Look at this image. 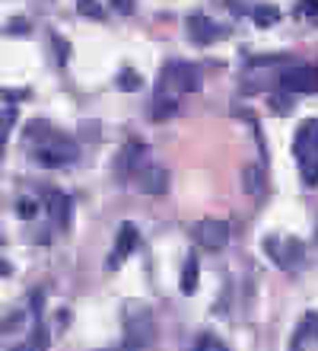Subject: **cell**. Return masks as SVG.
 <instances>
[{"label": "cell", "instance_id": "11", "mask_svg": "<svg viewBox=\"0 0 318 351\" xmlns=\"http://www.w3.org/2000/svg\"><path fill=\"white\" fill-rule=\"evenodd\" d=\"M290 348H318V313L309 310V313L300 319V326L293 329V339H290Z\"/></svg>", "mask_w": 318, "mask_h": 351}, {"label": "cell", "instance_id": "16", "mask_svg": "<svg viewBox=\"0 0 318 351\" xmlns=\"http://www.w3.org/2000/svg\"><path fill=\"white\" fill-rule=\"evenodd\" d=\"M19 119V112L10 106V109L0 112V160H3V150H7V138H10V131H13V125H16Z\"/></svg>", "mask_w": 318, "mask_h": 351}, {"label": "cell", "instance_id": "27", "mask_svg": "<svg viewBox=\"0 0 318 351\" xmlns=\"http://www.w3.org/2000/svg\"><path fill=\"white\" fill-rule=\"evenodd\" d=\"M3 275H10V265H7L3 259H0V278H3Z\"/></svg>", "mask_w": 318, "mask_h": 351}, {"label": "cell", "instance_id": "1", "mask_svg": "<svg viewBox=\"0 0 318 351\" xmlns=\"http://www.w3.org/2000/svg\"><path fill=\"white\" fill-rule=\"evenodd\" d=\"M293 157L300 160L302 182L309 185V189H315L318 185V119H306L300 128H296Z\"/></svg>", "mask_w": 318, "mask_h": 351}, {"label": "cell", "instance_id": "2", "mask_svg": "<svg viewBox=\"0 0 318 351\" xmlns=\"http://www.w3.org/2000/svg\"><path fill=\"white\" fill-rule=\"evenodd\" d=\"M32 157H36L38 167L45 169H57V167H70L73 160L80 157V147L73 144L70 138H64V134H42L38 141V147L32 150Z\"/></svg>", "mask_w": 318, "mask_h": 351}, {"label": "cell", "instance_id": "7", "mask_svg": "<svg viewBox=\"0 0 318 351\" xmlns=\"http://www.w3.org/2000/svg\"><path fill=\"white\" fill-rule=\"evenodd\" d=\"M280 86L287 93H318V71L309 64H293L280 74Z\"/></svg>", "mask_w": 318, "mask_h": 351}, {"label": "cell", "instance_id": "9", "mask_svg": "<svg viewBox=\"0 0 318 351\" xmlns=\"http://www.w3.org/2000/svg\"><path fill=\"white\" fill-rule=\"evenodd\" d=\"M264 252H271L274 262L280 268H293L302 262V246L296 240L280 243V240H274V237H267V240H264Z\"/></svg>", "mask_w": 318, "mask_h": 351}, {"label": "cell", "instance_id": "8", "mask_svg": "<svg viewBox=\"0 0 318 351\" xmlns=\"http://www.w3.org/2000/svg\"><path fill=\"white\" fill-rule=\"evenodd\" d=\"M185 29H188V38L194 45H213V42L223 36V29L210 16H204V13H191V16L185 19Z\"/></svg>", "mask_w": 318, "mask_h": 351}, {"label": "cell", "instance_id": "18", "mask_svg": "<svg viewBox=\"0 0 318 351\" xmlns=\"http://www.w3.org/2000/svg\"><path fill=\"white\" fill-rule=\"evenodd\" d=\"M175 109H178V99H175V96H165V99L159 96V99H156V112H153V119H156V121L172 119Z\"/></svg>", "mask_w": 318, "mask_h": 351}, {"label": "cell", "instance_id": "28", "mask_svg": "<svg viewBox=\"0 0 318 351\" xmlns=\"http://www.w3.org/2000/svg\"><path fill=\"white\" fill-rule=\"evenodd\" d=\"M315 240H318V223H315Z\"/></svg>", "mask_w": 318, "mask_h": 351}, {"label": "cell", "instance_id": "19", "mask_svg": "<svg viewBox=\"0 0 318 351\" xmlns=\"http://www.w3.org/2000/svg\"><path fill=\"white\" fill-rule=\"evenodd\" d=\"M194 348L198 351H226V345L220 342V339H213V335H200L198 342H194Z\"/></svg>", "mask_w": 318, "mask_h": 351}, {"label": "cell", "instance_id": "5", "mask_svg": "<svg viewBox=\"0 0 318 351\" xmlns=\"http://www.w3.org/2000/svg\"><path fill=\"white\" fill-rule=\"evenodd\" d=\"M191 237H194V243L204 252H220V250H226V243H229V223L217 221V217H207V221H198L191 227Z\"/></svg>", "mask_w": 318, "mask_h": 351}, {"label": "cell", "instance_id": "13", "mask_svg": "<svg viewBox=\"0 0 318 351\" xmlns=\"http://www.w3.org/2000/svg\"><path fill=\"white\" fill-rule=\"evenodd\" d=\"M45 204H48V214H51V221H55V227H61V230H67L70 227V198L64 192H48V198H45Z\"/></svg>", "mask_w": 318, "mask_h": 351}, {"label": "cell", "instance_id": "17", "mask_svg": "<svg viewBox=\"0 0 318 351\" xmlns=\"http://www.w3.org/2000/svg\"><path fill=\"white\" fill-rule=\"evenodd\" d=\"M254 23H258V26H274V23H277V19H280V10L274 7V3H264V7H254Z\"/></svg>", "mask_w": 318, "mask_h": 351}, {"label": "cell", "instance_id": "20", "mask_svg": "<svg viewBox=\"0 0 318 351\" xmlns=\"http://www.w3.org/2000/svg\"><path fill=\"white\" fill-rule=\"evenodd\" d=\"M296 16L318 19V0H300V3H296Z\"/></svg>", "mask_w": 318, "mask_h": 351}, {"label": "cell", "instance_id": "12", "mask_svg": "<svg viewBox=\"0 0 318 351\" xmlns=\"http://www.w3.org/2000/svg\"><path fill=\"white\" fill-rule=\"evenodd\" d=\"M144 154H146L144 144H137V141H134V144H127V147L121 150V157H118V167H115L118 179H124V182H127V179H134V173L146 163Z\"/></svg>", "mask_w": 318, "mask_h": 351}, {"label": "cell", "instance_id": "21", "mask_svg": "<svg viewBox=\"0 0 318 351\" xmlns=\"http://www.w3.org/2000/svg\"><path fill=\"white\" fill-rule=\"evenodd\" d=\"M77 3H80V13H83V16H92V19H102V16H105L96 0H77Z\"/></svg>", "mask_w": 318, "mask_h": 351}, {"label": "cell", "instance_id": "24", "mask_svg": "<svg viewBox=\"0 0 318 351\" xmlns=\"http://www.w3.org/2000/svg\"><path fill=\"white\" fill-rule=\"evenodd\" d=\"M26 29H29V23H26V19H10L7 32H10V36H26Z\"/></svg>", "mask_w": 318, "mask_h": 351}, {"label": "cell", "instance_id": "10", "mask_svg": "<svg viewBox=\"0 0 318 351\" xmlns=\"http://www.w3.org/2000/svg\"><path fill=\"white\" fill-rule=\"evenodd\" d=\"M137 227L134 223H121L118 227V237H115V250H111V256H109V268H118L121 262L131 256V252L137 250Z\"/></svg>", "mask_w": 318, "mask_h": 351}, {"label": "cell", "instance_id": "25", "mask_svg": "<svg viewBox=\"0 0 318 351\" xmlns=\"http://www.w3.org/2000/svg\"><path fill=\"white\" fill-rule=\"evenodd\" d=\"M271 106L280 112V115L283 112H290V99H287V96H271Z\"/></svg>", "mask_w": 318, "mask_h": 351}, {"label": "cell", "instance_id": "3", "mask_svg": "<svg viewBox=\"0 0 318 351\" xmlns=\"http://www.w3.org/2000/svg\"><path fill=\"white\" fill-rule=\"evenodd\" d=\"M200 90L198 67L185 64V61H169L159 71V96H182V93Z\"/></svg>", "mask_w": 318, "mask_h": 351}, {"label": "cell", "instance_id": "15", "mask_svg": "<svg viewBox=\"0 0 318 351\" xmlns=\"http://www.w3.org/2000/svg\"><path fill=\"white\" fill-rule=\"evenodd\" d=\"M198 281H200V262L194 256L185 259V268H182V294H194L198 291Z\"/></svg>", "mask_w": 318, "mask_h": 351}, {"label": "cell", "instance_id": "6", "mask_svg": "<svg viewBox=\"0 0 318 351\" xmlns=\"http://www.w3.org/2000/svg\"><path fill=\"white\" fill-rule=\"evenodd\" d=\"M131 182L144 195H165L169 192V169L159 167V163H144V167L134 173Z\"/></svg>", "mask_w": 318, "mask_h": 351}, {"label": "cell", "instance_id": "26", "mask_svg": "<svg viewBox=\"0 0 318 351\" xmlns=\"http://www.w3.org/2000/svg\"><path fill=\"white\" fill-rule=\"evenodd\" d=\"M111 7L118 10V13H131V10H134V0H111Z\"/></svg>", "mask_w": 318, "mask_h": 351}, {"label": "cell", "instance_id": "4", "mask_svg": "<svg viewBox=\"0 0 318 351\" xmlns=\"http://www.w3.org/2000/svg\"><path fill=\"white\" fill-rule=\"evenodd\" d=\"M156 342V319L153 313L140 306L134 313L124 316V348H150Z\"/></svg>", "mask_w": 318, "mask_h": 351}, {"label": "cell", "instance_id": "22", "mask_svg": "<svg viewBox=\"0 0 318 351\" xmlns=\"http://www.w3.org/2000/svg\"><path fill=\"white\" fill-rule=\"evenodd\" d=\"M140 84H144V80H140V77L134 74V71H124V74H121V90H140Z\"/></svg>", "mask_w": 318, "mask_h": 351}, {"label": "cell", "instance_id": "23", "mask_svg": "<svg viewBox=\"0 0 318 351\" xmlns=\"http://www.w3.org/2000/svg\"><path fill=\"white\" fill-rule=\"evenodd\" d=\"M36 211H38V204L32 202V198H23V202H19V217H23V221L36 217Z\"/></svg>", "mask_w": 318, "mask_h": 351}, {"label": "cell", "instance_id": "14", "mask_svg": "<svg viewBox=\"0 0 318 351\" xmlns=\"http://www.w3.org/2000/svg\"><path fill=\"white\" fill-rule=\"evenodd\" d=\"M264 169L261 167H254V163H248V167H242V192L252 195V198H261L264 192Z\"/></svg>", "mask_w": 318, "mask_h": 351}]
</instances>
